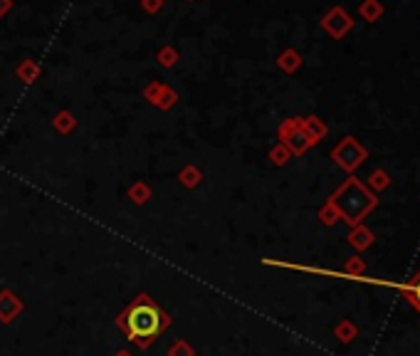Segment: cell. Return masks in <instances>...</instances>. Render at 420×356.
Segmentation results:
<instances>
[{"label": "cell", "instance_id": "cell-1", "mask_svg": "<svg viewBox=\"0 0 420 356\" xmlns=\"http://www.w3.org/2000/svg\"><path fill=\"white\" fill-rule=\"evenodd\" d=\"M117 324L137 346H151L168 329L171 319L151 297L141 295L119 315Z\"/></svg>", "mask_w": 420, "mask_h": 356}, {"label": "cell", "instance_id": "cell-2", "mask_svg": "<svg viewBox=\"0 0 420 356\" xmlns=\"http://www.w3.org/2000/svg\"><path fill=\"white\" fill-rule=\"evenodd\" d=\"M329 203L337 208L339 218H343L346 223H351V226H359L373 208H376L379 198L373 196L359 178H346V181L334 190V196L329 198Z\"/></svg>", "mask_w": 420, "mask_h": 356}, {"label": "cell", "instance_id": "cell-3", "mask_svg": "<svg viewBox=\"0 0 420 356\" xmlns=\"http://www.w3.org/2000/svg\"><path fill=\"white\" fill-rule=\"evenodd\" d=\"M366 156H368V151L359 144V139H354V137H343L332 151V159L337 161L346 173H354L356 168L366 161Z\"/></svg>", "mask_w": 420, "mask_h": 356}, {"label": "cell", "instance_id": "cell-4", "mask_svg": "<svg viewBox=\"0 0 420 356\" xmlns=\"http://www.w3.org/2000/svg\"><path fill=\"white\" fill-rule=\"evenodd\" d=\"M321 30H324L332 40H343V37L354 30V18H351L341 6H334L329 8V12L321 18Z\"/></svg>", "mask_w": 420, "mask_h": 356}, {"label": "cell", "instance_id": "cell-5", "mask_svg": "<svg viewBox=\"0 0 420 356\" xmlns=\"http://www.w3.org/2000/svg\"><path fill=\"white\" fill-rule=\"evenodd\" d=\"M279 144L290 148L292 156L304 154V151L312 146V141H309L307 134H304L302 126H299V119H287V121L279 126Z\"/></svg>", "mask_w": 420, "mask_h": 356}, {"label": "cell", "instance_id": "cell-6", "mask_svg": "<svg viewBox=\"0 0 420 356\" xmlns=\"http://www.w3.org/2000/svg\"><path fill=\"white\" fill-rule=\"evenodd\" d=\"M143 97L148 99V104H154V107L163 109V112H168V109H171L173 104L178 101L176 92H173V89L168 87L166 82H161V79L146 84V89H143Z\"/></svg>", "mask_w": 420, "mask_h": 356}, {"label": "cell", "instance_id": "cell-7", "mask_svg": "<svg viewBox=\"0 0 420 356\" xmlns=\"http://www.w3.org/2000/svg\"><path fill=\"white\" fill-rule=\"evenodd\" d=\"M23 312V302L10 290L0 292V322H12Z\"/></svg>", "mask_w": 420, "mask_h": 356}, {"label": "cell", "instance_id": "cell-8", "mask_svg": "<svg viewBox=\"0 0 420 356\" xmlns=\"http://www.w3.org/2000/svg\"><path fill=\"white\" fill-rule=\"evenodd\" d=\"M299 126H302V131L307 134L309 141H312V146H314V144H319L321 139L326 137V124L321 121L319 117H304V119H299Z\"/></svg>", "mask_w": 420, "mask_h": 356}, {"label": "cell", "instance_id": "cell-9", "mask_svg": "<svg viewBox=\"0 0 420 356\" xmlns=\"http://www.w3.org/2000/svg\"><path fill=\"white\" fill-rule=\"evenodd\" d=\"M302 55L297 52L294 48H287V50H282V52H279V57H277V67L282 72H287V75H294L297 70H299V67H302Z\"/></svg>", "mask_w": 420, "mask_h": 356}, {"label": "cell", "instance_id": "cell-10", "mask_svg": "<svg viewBox=\"0 0 420 356\" xmlns=\"http://www.w3.org/2000/svg\"><path fill=\"white\" fill-rule=\"evenodd\" d=\"M15 77L25 84H32L40 77V62H37V59H23V62L15 67Z\"/></svg>", "mask_w": 420, "mask_h": 356}, {"label": "cell", "instance_id": "cell-11", "mask_svg": "<svg viewBox=\"0 0 420 356\" xmlns=\"http://www.w3.org/2000/svg\"><path fill=\"white\" fill-rule=\"evenodd\" d=\"M359 15H361V20H366V23H376V20H381V15H383L381 0H361Z\"/></svg>", "mask_w": 420, "mask_h": 356}, {"label": "cell", "instance_id": "cell-12", "mask_svg": "<svg viewBox=\"0 0 420 356\" xmlns=\"http://www.w3.org/2000/svg\"><path fill=\"white\" fill-rule=\"evenodd\" d=\"M178 59H181V52H178L173 45H163L161 50H156V62H159L163 70H173L178 65Z\"/></svg>", "mask_w": 420, "mask_h": 356}, {"label": "cell", "instance_id": "cell-13", "mask_svg": "<svg viewBox=\"0 0 420 356\" xmlns=\"http://www.w3.org/2000/svg\"><path fill=\"white\" fill-rule=\"evenodd\" d=\"M52 126L59 131V134H70V131L77 126V119H74V114H72V112L62 109V112H59L57 117L52 119Z\"/></svg>", "mask_w": 420, "mask_h": 356}, {"label": "cell", "instance_id": "cell-14", "mask_svg": "<svg viewBox=\"0 0 420 356\" xmlns=\"http://www.w3.org/2000/svg\"><path fill=\"white\" fill-rule=\"evenodd\" d=\"M178 181H181L186 188H196V186H201L203 173H201V168H196V166H186V168H181V173H178Z\"/></svg>", "mask_w": 420, "mask_h": 356}, {"label": "cell", "instance_id": "cell-15", "mask_svg": "<svg viewBox=\"0 0 420 356\" xmlns=\"http://www.w3.org/2000/svg\"><path fill=\"white\" fill-rule=\"evenodd\" d=\"M349 240H351V245H354V248L363 250V248H366V245H371V243H373V235H371V230H366V228L356 226V230L349 235Z\"/></svg>", "mask_w": 420, "mask_h": 356}, {"label": "cell", "instance_id": "cell-16", "mask_svg": "<svg viewBox=\"0 0 420 356\" xmlns=\"http://www.w3.org/2000/svg\"><path fill=\"white\" fill-rule=\"evenodd\" d=\"M129 198L134 203H139V206H141V203H146L148 198H151V188H148V184H143V181H137V184L129 188Z\"/></svg>", "mask_w": 420, "mask_h": 356}, {"label": "cell", "instance_id": "cell-17", "mask_svg": "<svg viewBox=\"0 0 420 356\" xmlns=\"http://www.w3.org/2000/svg\"><path fill=\"white\" fill-rule=\"evenodd\" d=\"M388 184H391V178H388V173L386 171H381V168H376V171L371 173V178H368V186H371L373 190L388 188Z\"/></svg>", "mask_w": 420, "mask_h": 356}, {"label": "cell", "instance_id": "cell-18", "mask_svg": "<svg viewBox=\"0 0 420 356\" xmlns=\"http://www.w3.org/2000/svg\"><path fill=\"white\" fill-rule=\"evenodd\" d=\"M290 148L287 146H282V144H277V146L272 148V151H270V159H272V164L274 166H284V164H287V161H290Z\"/></svg>", "mask_w": 420, "mask_h": 356}, {"label": "cell", "instance_id": "cell-19", "mask_svg": "<svg viewBox=\"0 0 420 356\" xmlns=\"http://www.w3.org/2000/svg\"><path fill=\"white\" fill-rule=\"evenodd\" d=\"M319 218L324 220L326 226H332V223H337L339 220V213H337V208L332 206V203H326L324 208H321V213H319Z\"/></svg>", "mask_w": 420, "mask_h": 356}, {"label": "cell", "instance_id": "cell-20", "mask_svg": "<svg viewBox=\"0 0 420 356\" xmlns=\"http://www.w3.org/2000/svg\"><path fill=\"white\" fill-rule=\"evenodd\" d=\"M168 356H193V349L188 346V342H176L168 349Z\"/></svg>", "mask_w": 420, "mask_h": 356}, {"label": "cell", "instance_id": "cell-21", "mask_svg": "<svg viewBox=\"0 0 420 356\" xmlns=\"http://www.w3.org/2000/svg\"><path fill=\"white\" fill-rule=\"evenodd\" d=\"M141 10L148 15H156V12L163 10V0H141Z\"/></svg>", "mask_w": 420, "mask_h": 356}, {"label": "cell", "instance_id": "cell-22", "mask_svg": "<svg viewBox=\"0 0 420 356\" xmlns=\"http://www.w3.org/2000/svg\"><path fill=\"white\" fill-rule=\"evenodd\" d=\"M12 10V0H0V20Z\"/></svg>", "mask_w": 420, "mask_h": 356}, {"label": "cell", "instance_id": "cell-23", "mask_svg": "<svg viewBox=\"0 0 420 356\" xmlns=\"http://www.w3.org/2000/svg\"><path fill=\"white\" fill-rule=\"evenodd\" d=\"M415 302H418V307H420V285L415 287Z\"/></svg>", "mask_w": 420, "mask_h": 356}, {"label": "cell", "instance_id": "cell-24", "mask_svg": "<svg viewBox=\"0 0 420 356\" xmlns=\"http://www.w3.org/2000/svg\"><path fill=\"white\" fill-rule=\"evenodd\" d=\"M114 356H131L129 351H119V354H114Z\"/></svg>", "mask_w": 420, "mask_h": 356}]
</instances>
